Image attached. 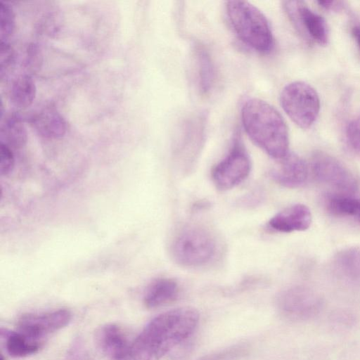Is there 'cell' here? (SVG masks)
Returning a JSON list of instances; mask_svg holds the SVG:
<instances>
[{"label": "cell", "instance_id": "25", "mask_svg": "<svg viewBox=\"0 0 360 360\" xmlns=\"http://www.w3.org/2000/svg\"><path fill=\"white\" fill-rule=\"evenodd\" d=\"M42 64V54L39 46L34 43L27 45L25 52V67L30 72H36Z\"/></svg>", "mask_w": 360, "mask_h": 360}, {"label": "cell", "instance_id": "26", "mask_svg": "<svg viewBox=\"0 0 360 360\" xmlns=\"http://www.w3.org/2000/svg\"><path fill=\"white\" fill-rule=\"evenodd\" d=\"M15 59V51L8 41H0V75L1 78L13 65Z\"/></svg>", "mask_w": 360, "mask_h": 360}, {"label": "cell", "instance_id": "15", "mask_svg": "<svg viewBox=\"0 0 360 360\" xmlns=\"http://www.w3.org/2000/svg\"><path fill=\"white\" fill-rule=\"evenodd\" d=\"M36 132L46 139H58L67 130L66 121L57 109L51 105L45 106L34 113L30 120Z\"/></svg>", "mask_w": 360, "mask_h": 360}, {"label": "cell", "instance_id": "11", "mask_svg": "<svg viewBox=\"0 0 360 360\" xmlns=\"http://www.w3.org/2000/svg\"><path fill=\"white\" fill-rule=\"evenodd\" d=\"M95 342L109 360H129L131 341L118 326L110 323L100 327L96 332Z\"/></svg>", "mask_w": 360, "mask_h": 360}, {"label": "cell", "instance_id": "21", "mask_svg": "<svg viewBox=\"0 0 360 360\" xmlns=\"http://www.w3.org/2000/svg\"><path fill=\"white\" fill-rule=\"evenodd\" d=\"M333 264L344 277L351 280L360 279V245L339 251L334 257Z\"/></svg>", "mask_w": 360, "mask_h": 360}, {"label": "cell", "instance_id": "17", "mask_svg": "<svg viewBox=\"0 0 360 360\" xmlns=\"http://www.w3.org/2000/svg\"><path fill=\"white\" fill-rule=\"evenodd\" d=\"M1 143L11 149H20L27 142V134L20 115L16 112L8 114L1 124Z\"/></svg>", "mask_w": 360, "mask_h": 360}, {"label": "cell", "instance_id": "7", "mask_svg": "<svg viewBox=\"0 0 360 360\" xmlns=\"http://www.w3.org/2000/svg\"><path fill=\"white\" fill-rule=\"evenodd\" d=\"M310 168L314 177L340 192L352 193L359 188L354 174L340 161L322 151L312 155Z\"/></svg>", "mask_w": 360, "mask_h": 360}, {"label": "cell", "instance_id": "22", "mask_svg": "<svg viewBox=\"0 0 360 360\" xmlns=\"http://www.w3.org/2000/svg\"><path fill=\"white\" fill-rule=\"evenodd\" d=\"M40 345L20 332H10L6 335V348L13 357H25L37 352Z\"/></svg>", "mask_w": 360, "mask_h": 360}, {"label": "cell", "instance_id": "18", "mask_svg": "<svg viewBox=\"0 0 360 360\" xmlns=\"http://www.w3.org/2000/svg\"><path fill=\"white\" fill-rule=\"evenodd\" d=\"M325 206L330 214L351 217L360 224V198L347 194H330L325 198Z\"/></svg>", "mask_w": 360, "mask_h": 360}, {"label": "cell", "instance_id": "3", "mask_svg": "<svg viewBox=\"0 0 360 360\" xmlns=\"http://www.w3.org/2000/svg\"><path fill=\"white\" fill-rule=\"evenodd\" d=\"M229 20L239 39L254 50L266 53L274 46V37L263 13L244 1H229L226 4Z\"/></svg>", "mask_w": 360, "mask_h": 360}, {"label": "cell", "instance_id": "23", "mask_svg": "<svg viewBox=\"0 0 360 360\" xmlns=\"http://www.w3.org/2000/svg\"><path fill=\"white\" fill-rule=\"evenodd\" d=\"M249 352V346L240 343L207 354L197 360H241L247 356Z\"/></svg>", "mask_w": 360, "mask_h": 360}, {"label": "cell", "instance_id": "4", "mask_svg": "<svg viewBox=\"0 0 360 360\" xmlns=\"http://www.w3.org/2000/svg\"><path fill=\"white\" fill-rule=\"evenodd\" d=\"M215 248V242L207 231L199 226H188L174 239L172 255L182 266H199L212 259Z\"/></svg>", "mask_w": 360, "mask_h": 360}, {"label": "cell", "instance_id": "2", "mask_svg": "<svg viewBox=\"0 0 360 360\" xmlns=\"http://www.w3.org/2000/svg\"><path fill=\"white\" fill-rule=\"evenodd\" d=\"M241 119L249 138L269 155L281 160L288 155V128L274 106L263 100L250 98L242 107Z\"/></svg>", "mask_w": 360, "mask_h": 360}, {"label": "cell", "instance_id": "29", "mask_svg": "<svg viewBox=\"0 0 360 360\" xmlns=\"http://www.w3.org/2000/svg\"><path fill=\"white\" fill-rule=\"evenodd\" d=\"M317 3L326 10H339L343 7L342 2L338 1H318Z\"/></svg>", "mask_w": 360, "mask_h": 360}, {"label": "cell", "instance_id": "6", "mask_svg": "<svg viewBox=\"0 0 360 360\" xmlns=\"http://www.w3.org/2000/svg\"><path fill=\"white\" fill-rule=\"evenodd\" d=\"M278 313L292 321H308L319 314L323 302L320 296L304 286H293L282 290L276 300Z\"/></svg>", "mask_w": 360, "mask_h": 360}, {"label": "cell", "instance_id": "19", "mask_svg": "<svg viewBox=\"0 0 360 360\" xmlns=\"http://www.w3.org/2000/svg\"><path fill=\"white\" fill-rule=\"evenodd\" d=\"M194 56L198 88L202 94H207L214 82V64L209 53L202 46L195 47Z\"/></svg>", "mask_w": 360, "mask_h": 360}, {"label": "cell", "instance_id": "5", "mask_svg": "<svg viewBox=\"0 0 360 360\" xmlns=\"http://www.w3.org/2000/svg\"><path fill=\"white\" fill-rule=\"evenodd\" d=\"M280 101L287 115L302 129L310 127L319 115V95L306 82L297 81L286 85L281 93Z\"/></svg>", "mask_w": 360, "mask_h": 360}, {"label": "cell", "instance_id": "8", "mask_svg": "<svg viewBox=\"0 0 360 360\" xmlns=\"http://www.w3.org/2000/svg\"><path fill=\"white\" fill-rule=\"evenodd\" d=\"M251 163L241 143L236 141L229 153L212 169V180L219 190H229L249 175Z\"/></svg>", "mask_w": 360, "mask_h": 360}, {"label": "cell", "instance_id": "24", "mask_svg": "<svg viewBox=\"0 0 360 360\" xmlns=\"http://www.w3.org/2000/svg\"><path fill=\"white\" fill-rule=\"evenodd\" d=\"M15 20L11 6L0 1V41H8L15 30Z\"/></svg>", "mask_w": 360, "mask_h": 360}, {"label": "cell", "instance_id": "12", "mask_svg": "<svg viewBox=\"0 0 360 360\" xmlns=\"http://www.w3.org/2000/svg\"><path fill=\"white\" fill-rule=\"evenodd\" d=\"M176 145V155L186 168L193 165L199 153L204 136V120L191 117L181 127Z\"/></svg>", "mask_w": 360, "mask_h": 360}, {"label": "cell", "instance_id": "31", "mask_svg": "<svg viewBox=\"0 0 360 360\" xmlns=\"http://www.w3.org/2000/svg\"><path fill=\"white\" fill-rule=\"evenodd\" d=\"M0 360H6L5 357L3 356L2 354H1Z\"/></svg>", "mask_w": 360, "mask_h": 360}, {"label": "cell", "instance_id": "1", "mask_svg": "<svg viewBox=\"0 0 360 360\" xmlns=\"http://www.w3.org/2000/svg\"><path fill=\"white\" fill-rule=\"evenodd\" d=\"M199 321L196 309L184 307L153 318L131 341L129 360H160L195 330Z\"/></svg>", "mask_w": 360, "mask_h": 360}, {"label": "cell", "instance_id": "14", "mask_svg": "<svg viewBox=\"0 0 360 360\" xmlns=\"http://www.w3.org/2000/svg\"><path fill=\"white\" fill-rule=\"evenodd\" d=\"M309 168L305 161L294 153H288L280 160L278 166L271 172L272 179L286 188H298L308 178Z\"/></svg>", "mask_w": 360, "mask_h": 360}, {"label": "cell", "instance_id": "20", "mask_svg": "<svg viewBox=\"0 0 360 360\" xmlns=\"http://www.w3.org/2000/svg\"><path fill=\"white\" fill-rule=\"evenodd\" d=\"M35 83L30 74L18 75L12 82L10 89V101L18 108H26L31 105L36 96Z\"/></svg>", "mask_w": 360, "mask_h": 360}, {"label": "cell", "instance_id": "28", "mask_svg": "<svg viewBox=\"0 0 360 360\" xmlns=\"http://www.w3.org/2000/svg\"><path fill=\"white\" fill-rule=\"evenodd\" d=\"M14 167V157L12 149L4 143L0 145V174L7 175Z\"/></svg>", "mask_w": 360, "mask_h": 360}, {"label": "cell", "instance_id": "13", "mask_svg": "<svg viewBox=\"0 0 360 360\" xmlns=\"http://www.w3.org/2000/svg\"><path fill=\"white\" fill-rule=\"evenodd\" d=\"M311 220L310 209L304 204L298 203L276 214L268 221V226L280 233L303 231L309 228Z\"/></svg>", "mask_w": 360, "mask_h": 360}, {"label": "cell", "instance_id": "30", "mask_svg": "<svg viewBox=\"0 0 360 360\" xmlns=\"http://www.w3.org/2000/svg\"><path fill=\"white\" fill-rule=\"evenodd\" d=\"M352 34L360 51V25H354L352 29Z\"/></svg>", "mask_w": 360, "mask_h": 360}, {"label": "cell", "instance_id": "9", "mask_svg": "<svg viewBox=\"0 0 360 360\" xmlns=\"http://www.w3.org/2000/svg\"><path fill=\"white\" fill-rule=\"evenodd\" d=\"M283 6L300 34L320 45L327 44L328 29L322 16L311 11L303 1H286Z\"/></svg>", "mask_w": 360, "mask_h": 360}, {"label": "cell", "instance_id": "27", "mask_svg": "<svg viewBox=\"0 0 360 360\" xmlns=\"http://www.w3.org/2000/svg\"><path fill=\"white\" fill-rule=\"evenodd\" d=\"M346 136L349 145L360 153V115L349 122L346 129Z\"/></svg>", "mask_w": 360, "mask_h": 360}, {"label": "cell", "instance_id": "10", "mask_svg": "<svg viewBox=\"0 0 360 360\" xmlns=\"http://www.w3.org/2000/svg\"><path fill=\"white\" fill-rule=\"evenodd\" d=\"M71 318L69 310L60 309L45 313L23 314L17 325L20 333L37 342L39 339L65 327Z\"/></svg>", "mask_w": 360, "mask_h": 360}, {"label": "cell", "instance_id": "16", "mask_svg": "<svg viewBox=\"0 0 360 360\" xmlns=\"http://www.w3.org/2000/svg\"><path fill=\"white\" fill-rule=\"evenodd\" d=\"M179 293L177 283L167 278H159L148 288L143 298L148 309H154L174 301Z\"/></svg>", "mask_w": 360, "mask_h": 360}]
</instances>
